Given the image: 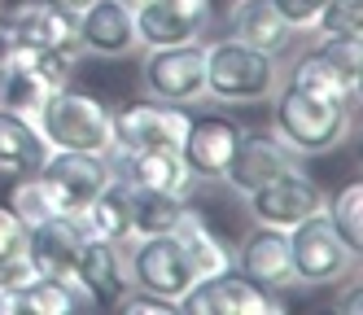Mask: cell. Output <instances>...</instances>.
Here are the masks:
<instances>
[{
	"mask_svg": "<svg viewBox=\"0 0 363 315\" xmlns=\"http://www.w3.org/2000/svg\"><path fill=\"white\" fill-rule=\"evenodd\" d=\"M350 127H354V101L320 96V92L284 84V79H280V88L272 92V131L298 158L333 153L337 145L350 136Z\"/></svg>",
	"mask_w": 363,
	"mask_h": 315,
	"instance_id": "cell-1",
	"label": "cell"
},
{
	"mask_svg": "<svg viewBox=\"0 0 363 315\" xmlns=\"http://www.w3.org/2000/svg\"><path fill=\"white\" fill-rule=\"evenodd\" d=\"M280 88V57L232 35L206 44V96L223 105H263Z\"/></svg>",
	"mask_w": 363,
	"mask_h": 315,
	"instance_id": "cell-2",
	"label": "cell"
},
{
	"mask_svg": "<svg viewBox=\"0 0 363 315\" xmlns=\"http://www.w3.org/2000/svg\"><path fill=\"white\" fill-rule=\"evenodd\" d=\"M40 136L48 149H79V153H110L114 145V110L84 88H53L35 114Z\"/></svg>",
	"mask_w": 363,
	"mask_h": 315,
	"instance_id": "cell-3",
	"label": "cell"
},
{
	"mask_svg": "<svg viewBox=\"0 0 363 315\" xmlns=\"http://www.w3.org/2000/svg\"><path fill=\"white\" fill-rule=\"evenodd\" d=\"M359 79H363V40H315V48H306L289 66L284 84L320 96L359 101Z\"/></svg>",
	"mask_w": 363,
	"mask_h": 315,
	"instance_id": "cell-4",
	"label": "cell"
},
{
	"mask_svg": "<svg viewBox=\"0 0 363 315\" xmlns=\"http://www.w3.org/2000/svg\"><path fill=\"white\" fill-rule=\"evenodd\" d=\"M140 88L149 101H167V105H193L206 96V44H167V48H149L140 62Z\"/></svg>",
	"mask_w": 363,
	"mask_h": 315,
	"instance_id": "cell-5",
	"label": "cell"
},
{
	"mask_svg": "<svg viewBox=\"0 0 363 315\" xmlns=\"http://www.w3.org/2000/svg\"><path fill=\"white\" fill-rule=\"evenodd\" d=\"M127 284L179 302L197 284V272H193L184 245L175 241V232H158V236H136L127 245Z\"/></svg>",
	"mask_w": 363,
	"mask_h": 315,
	"instance_id": "cell-6",
	"label": "cell"
},
{
	"mask_svg": "<svg viewBox=\"0 0 363 315\" xmlns=\"http://www.w3.org/2000/svg\"><path fill=\"white\" fill-rule=\"evenodd\" d=\"M289 236V262H294V280L298 284H337L359 267V254L333 232L324 215H311L298 228L284 232Z\"/></svg>",
	"mask_w": 363,
	"mask_h": 315,
	"instance_id": "cell-7",
	"label": "cell"
},
{
	"mask_svg": "<svg viewBox=\"0 0 363 315\" xmlns=\"http://www.w3.org/2000/svg\"><path fill=\"white\" fill-rule=\"evenodd\" d=\"M324 189L306 171H294V175H276L267 184H258L254 193H245V206H250V219L258 228H276V232H289L298 228L302 219L311 215H324Z\"/></svg>",
	"mask_w": 363,
	"mask_h": 315,
	"instance_id": "cell-8",
	"label": "cell"
},
{
	"mask_svg": "<svg viewBox=\"0 0 363 315\" xmlns=\"http://www.w3.org/2000/svg\"><path fill=\"white\" fill-rule=\"evenodd\" d=\"M179 311H189V315H276L284 311V302L280 294H267L263 284H254L237 267H228L215 276H201L179 298Z\"/></svg>",
	"mask_w": 363,
	"mask_h": 315,
	"instance_id": "cell-9",
	"label": "cell"
},
{
	"mask_svg": "<svg viewBox=\"0 0 363 315\" xmlns=\"http://www.w3.org/2000/svg\"><path fill=\"white\" fill-rule=\"evenodd\" d=\"M193 114L167 101H132L114 110V149H179L189 136Z\"/></svg>",
	"mask_w": 363,
	"mask_h": 315,
	"instance_id": "cell-10",
	"label": "cell"
},
{
	"mask_svg": "<svg viewBox=\"0 0 363 315\" xmlns=\"http://www.w3.org/2000/svg\"><path fill=\"white\" fill-rule=\"evenodd\" d=\"M106 158H110V171L123 184H132V189L179 197V201H189V193L197 189V175H193V167L184 162L179 149H136V153H127V149L110 145Z\"/></svg>",
	"mask_w": 363,
	"mask_h": 315,
	"instance_id": "cell-11",
	"label": "cell"
},
{
	"mask_svg": "<svg viewBox=\"0 0 363 315\" xmlns=\"http://www.w3.org/2000/svg\"><path fill=\"white\" fill-rule=\"evenodd\" d=\"M74 35L88 57L101 62H123L140 48L136 35V13L123 0H92L84 13H74Z\"/></svg>",
	"mask_w": 363,
	"mask_h": 315,
	"instance_id": "cell-12",
	"label": "cell"
},
{
	"mask_svg": "<svg viewBox=\"0 0 363 315\" xmlns=\"http://www.w3.org/2000/svg\"><path fill=\"white\" fill-rule=\"evenodd\" d=\"M132 13H136L140 48H167V44H189L206 35L211 0H140Z\"/></svg>",
	"mask_w": 363,
	"mask_h": 315,
	"instance_id": "cell-13",
	"label": "cell"
},
{
	"mask_svg": "<svg viewBox=\"0 0 363 315\" xmlns=\"http://www.w3.org/2000/svg\"><path fill=\"white\" fill-rule=\"evenodd\" d=\"M294 171H302V158L284 145L276 131H245L241 145H237V158H232L228 171H223V184L245 197L258 184H267L276 175H294Z\"/></svg>",
	"mask_w": 363,
	"mask_h": 315,
	"instance_id": "cell-14",
	"label": "cell"
},
{
	"mask_svg": "<svg viewBox=\"0 0 363 315\" xmlns=\"http://www.w3.org/2000/svg\"><path fill=\"white\" fill-rule=\"evenodd\" d=\"M40 175L53 184V193L62 197L66 210H79L110 184V158L106 153H79V149H48Z\"/></svg>",
	"mask_w": 363,
	"mask_h": 315,
	"instance_id": "cell-15",
	"label": "cell"
},
{
	"mask_svg": "<svg viewBox=\"0 0 363 315\" xmlns=\"http://www.w3.org/2000/svg\"><path fill=\"white\" fill-rule=\"evenodd\" d=\"M241 136H245V127L237 118H228V114H197L189 123V136H184V145H179V153H184V162L193 167L197 179H223L228 162L237 158Z\"/></svg>",
	"mask_w": 363,
	"mask_h": 315,
	"instance_id": "cell-16",
	"label": "cell"
},
{
	"mask_svg": "<svg viewBox=\"0 0 363 315\" xmlns=\"http://www.w3.org/2000/svg\"><path fill=\"white\" fill-rule=\"evenodd\" d=\"M0 35L22 48H66L79 44L74 35V13H62L48 0H18L13 9L0 13Z\"/></svg>",
	"mask_w": 363,
	"mask_h": 315,
	"instance_id": "cell-17",
	"label": "cell"
},
{
	"mask_svg": "<svg viewBox=\"0 0 363 315\" xmlns=\"http://www.w3.org/2000/svg\"><path fill=\"white\" fill-rule=\"evenodd\" d=\"M88 236V223L84 215L74 210H62V215L44 219L40 228H31V262L40 267V276H53V280H74V258H79V245ZM79 284V280H74Z\"/></svg>",
	"mask_w": 363,
	"mask_h": 315,
	"instance_id": "cell-18",
	"label": "cell"
},
{
	"mask_svg": "<svg viewBox=\"0 0 363 315\" xmlns=\"http://www.w3.org/2000/svg\"><path fill=\"white\" fill-rule=\"evenodd\" d=\"M232 267L241 276H250L254 284H263L267 294H284V289H294V262H289V236L276 232V228H258L250 232L237 258H232Z\"/></svg>",
	"mask_w": 363,
	"mask_h": 315,
	"instance_id": "cell-19",
	"label": "cell"
},
{
	"mask_svg": "<svg viewBox=\"0 0 363 315\" xmlns=\"http://www.w3.org/2000/svg\"><path fill=\"white\" fill-rule=\"evenodd\" d=\"M74 280L79 289L96 302H114L123 289H127V250L106 241V236H84L79 245V258H74Z\"/></svg>",
	"mask_w": 363,
	"mask_h": 315,
	"instance_id": "cell-20",
	"label": "cell"
},
{
	"mask_svg": "<svg viewBox=\"0 0 363 315\" xmlns=\"http://www.w3.org/2000/svg\"><path fill=\"white\" fill-rule=\"evenodd\" d=\"M228 35L280 57L298 31L280 18V9L272 5V0H232L228 5Z\"/></svg>",
	"mask_w": 363,
	"mask_h": 315,
	"instance_id": "cell-21",
	"label": "cell"
},
{
	"mask_svg": "<svg viewBox=\"0 0 363 315\" xmlns=\"http://www.w3.org/2000/svg\"><path fill=\"white\" fill-rule=\"evenodd\" d=\"M84 223H88V232L92 236H106V241H114V245H132L136 241V219H132V189L118 179V175H110V184L101 189L84 210Z\"/></svg>",
	"mask_w": 363,
	"mask_h": 315,
	"instance_id": "cell-22",
	"label": "cell"
},
{
	"mask_svg": "<svg viewBox=\"0 0 363 315\" xmlns=\"http://www.w3.org/2000/svg\"><path fill=\"white\" fill-rule=\"evenodd\" d=\"M171 232H175V241L184 245V254H189V262H193L197 280H201V276H215V272H228L232 258H237V250H232L223 236L206 223L201 210H193V206L179 215V223H175Z\"/></svg>",
	"mask_w": 363,
	"mask_h": 315,
	"instance_id": "cell-23",
	"label": "cell"
},
{
	"mask_svg": "<svg viewBox=\"0 0 363 315\" xmlns=\"http://www.w3.org/2000/svg\"><path fill=\"white\" fill-rule=\"evenodd\" d=\"M48 158V140L40 136L35 118L0 110V171L5 175H35Z\"/></svg>",
	"mask_w": 363,
	"mask_h": 315,
	"instance_id": "cell-24",
	"label": "cell"
},
{
	"mask_svg": "<svg viewBox=\"0 0 363 315\" xmlns=\"http://www.w3.org/2000/svg\"><path fill=\"white\" fill-rule=\"evenodd\" d=\"M79 306H92V298L74 280L35 276L18 294V315H70V311H79Z\"/></svg>",
	"mask_w": 363,
	"mask_h": 315,
	"instance_id": "cell-25",
	"label": "cell"
},
{
	"mask_svg": "<svg viewBox=\"0 0 363 315\" xmlns=\"http://www.w3.org/2000/svg\"><path fill=\"white\" fill-rule=\"evenodd\" d=\"M9 206H13V215L27 223V228H40L44 219H53V215H62V197L53 193V184H48L40 171L35 175H18V184H13V193H9Z\"/></svg>",
	"mask_w": 363,
	"mask_h": 315,
	"instance_id": "cell-26",
	"label": "cell"
},
{
	"mask_svg": "<svg viewBox=\"0 0 363 315\" xmlns=\"http://www.w3.org/2000/svg\"><path fill=\"white\" fill-rule=\"evenodd\" d=\"M324 219L333 223V232L359 254L363 250V184L350 179L333 193V201H324Z\"/></svg>",
	"mask_w": 363,
	"mask_h": 315,
	"instance_id": "cell-27",
	"label": "cell"
},
{
	"mask_svg": "<svg viewBox=\"0 0 363 315\" xmlns=\"http://www.w3.org/2000/svg\"><path fill=\"white\" fill-rule=\"evenodd\" d=\"M132 189V184H127ZM189 210V201L179 197H162V193H145V189H132V219H136V236H158V232H171L179 223V215Z\"/></svg>",
	"mask_w": 363,
	"mask_h": 315,
	"instance_id": "cell-28",
	"label": "cell"
},
{
	"mask_svg": "<svg viewBox=\"0 0 363 315\" xmlns=\"http://www.w3.org/2000/svg\"><path fill=\"white\" fill-rule=\"evenodd\" d=\"M311 31L315 40H363V0H324Z\"/></svg>",
	"mask_w": 363,
	"mask_h": 315,
	"instance_id": "cell-29",
	"label": "cell"
},
{
	"mask_svg": "<svg viewBox=\"0 0 363 315\" xmlns=\"http://www.w3.org/2000/svg\"><path fill=\"white\" fill-rule=\"evenodd\" d=\"M27 245H31V228L13 215L9 201H0V262L27 254Z\"/></svg>",
	"mask_w": 363,
	"mask_h": 315,
	"instance_id": "cell-30",
	"label": "cell"
},
{
	"mask_svg": "<svg viewBox=\"0 0 363 315\" xmlns=\"http://www.w3.org/2000/svg\"><path fill=\"white\" fill-rule=\"evenodd\" d=\"M110 306H118L123 315H140V311H153V315H179V302L158 298V294H149V289H136V284H127Z\"/></svg>",
	"mask_w": 363,
	"mask_h": 315,
	"instance_id": "cell-31",
	"label": "cell"
},
{
	"mask_svg": "<svg viewBox=\"0 0 363 315\" xmlns=\"http://www.w3.org/2000/svg\"><path fill=\"white\" fill-rule=\"evenodd\" d=\"M35 276H40V267L31 262V254H18V258H9V262H0V284L13 289V294H22V289H27Z\"/></svg>",
	"mask_w": 363,
	"mask_h": 315,
	"instance_id": "cell-32",
	"label": "cell"
},
{
	"mask_svg": "<svg viewBox=\"0 0 363 315\" xmlns=\"http://www.w3.org/2000/svg\"><path fill=\"white\" fill-rule=\"evenodd\" d=\"M337 284H342V294L333 298V306H337V311H346V315H359V311H363V294H359V280H346V276H342Z\"/></svg>",
	"mask_w": 363,
	"mask_h": 315,
	"instance_id": "cell-33",
	"label": "cell"
},
{
	"mask_svg": "<svg viewBox=\"0 0 363 315\" xmlns=\"http://www.w3.org/2000/svg\"><path fill=\"white\" fill-rule=\"evenodd\" d=\"M0 315H18V294L0 284Z\"/></svg>",
	"mask_w": 363,
	"mask_h": 315,
	"instance_id": "cell-34",
	"label": "cell"
},
{
	"mask_svg": "<svg viewBox=\"0 0 363 315\" xmlns=\"http://www.w3.org/2000/svg\"><path fill=\"white\" fill-rule=\"evenodd\" d=\"M48 5H57L62 13H84V9L92 5V0H48Z\"/></svg>",
	"mask_w": 363,
	"mask_h": 315,
	"instance_id": "cell-35",
	"label": "cell"
},
{
	"mask_svg": "<svg viewBox=\"0 0 363 315\" xmlns=\"http://www.w3.org/2000/svg\"><path fill=\"white\" fill-rule=\"evenodd\" d=\"M123 5H132V9H136V5H140V0H123Z\"/></svg>",
	"mask_w": 363,
	"mask_h": 315,
	"instance_id": "cell-36",
	"label": "cell"
}]
</instances>
